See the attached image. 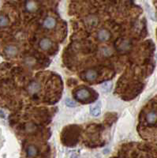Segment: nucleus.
Instances as JSON below:
<instances>
[{"label":"nucleus","mask_w":157,"mask_h":158,"mask_svg":"<svg viewBox=\"0 0 157 158\" xmlns=\"http://www.w3.org/2000/svg\"><path fill=\"white\" fill-rule=\"evenodd\" d=\"M130 44L128 41H122L119 45V50L122 52L127 51L128 49H130Z\"/></svg>","instance_id":"ddd939ff"},{"label":"nucleus","mask_w":157,"mask_h":158,"mask_svg":"<svg viewBox=\"0 0 157 158\" xmlns=\"http://www.w3.org/2000/svg\"><path fill=\"white\" fill-rule=\"evenodd\" d=\"M156 58H157V55H156Z\"/></svg>","instance_id":"a211bd4d"},{"label":"nucleus","mask_w":157,"mask_h":158,"mask_svg":"<svg viewBox=\"0 0 157 158\" xmlns=\"http://www.w3.org/2000/svg\"><path fill=\"white\" fill-rule=\"evenodd\" d=\"M5 52L6 56H10V57H13V56H15L18 53V49L14 46H8V47L6 48Z\"/></svg>","instance_id":"1a4fd4ad"},{"label":"nucleus","mask_w":157,"mask_h":158,"mask_svg":"<svg viewBox=\"0 0 157 158\" xmlns=\"http://www.w3.org/2000/svg\"><path fill=\"white\" fill-rule=\"evenodd\" d=\"M27 153H28V156H30V157L36 156V154H37V149L34 146H30L27 149Z\"/></svg>","instance_id":"9b49d317"},{"label":"nucleus","mask_w":157,"mask_h":158,"mask_svg":"<svg viewBox=\"0 0 157 158\" xmlns=\"http://www.w3.org/2000/svg\"><path fill=\"white\" fill-rule=\"evenodd\" d=\"M86 22H87V23L89 24L90 26H93V25H94L97 24V19L95 18V17H89V18H87Z\"/></svg>","instance_id":"2eb2a0df"},{"label":"nucleus","mask_w":157,"mask_h":158,"mask_svg":"<svg viewBox=\"0 0 157 158\" xmlns=\"http://www.w3.org/2000/svg\"><path fill=\"white\" fill-rule=\"evenodd\" d=\"M26 9L27 10L29 11V12H33V11L36 10L37 9V5L34 1L30 0V1H28L26 3Z\"/></svg>","instance_id":"9d476101"},{"label":"nucleus","mask_w":157,"mask_h":158,"mask_svg":"<svg viewBox=\"0 0 157 158\" xmlns=\"http://www.w3.org/2000/svg\"><path fill=\"white\" fill-rule=\"evenodd\" d=\"M65 103H66V106L70 107V108H73V107H76V106H77V104H76V103L73 102V101H72L71 99H70V98L66 99V101H65Z\"/></svg>","instance_id":"dca6fc26"},{"label":"nucleus","mask_w":157,"mask_h":158,"mask_svg":"<svg viewBox=\"0 0 157 158\" xmlns=\"http://www.w3.org/2000/svg\"><path fill=\"white\" fill-rule=\"evenodd\" d=\"M56 20L54 19L53 18H47L45 19L44 22H43V26L47 29H52V28L55 27L56 25Z\"/></svg>","instance_id":"0eeeda50"},{"label":"nucleus","mask_w":157,"mask_h":158,"mask_svg":"<svg viewBox=\"0 0 157 158\" xmlns=\"http://www.w3.org/2000/svg\"><path fill=\"white\" fill-rule=\"evenodd\" d=\"M85 79L88 81H93L96 80L97 77V73L95 70H88L87 72L85 73Z\"/></svg>","instance_id":"7ed1b4c3"},{"label":"nucleus","mask_w":157,"mask_h":158,"mask_svg":"<svg viewBox=\"0 0 157 158\" xmlns=\"http://www.w3.org/2000/svg\"><path fill=\"white\" fill-rule=\"evenodd\" d=\"M52 43L49 39H43L39 41V47L43 50H48L52 47Z\"/></svg>","instance_id":"423d86ee"},{"label":"nucleus","mask_w":157,"mask_h":158,"mask_svg":"<svg viewBox=\"0 0 157 158\" xmlns=\"http://www.w3.org/2000/svg\"><path fill=\"white\" fill-rule=\"evenodd\" d=\"M9 23V20L4 15H0V27H5Z\"/></svg>","instance_id":"4468645a"},{"label":"nucleus","mask_w":157,"mask_h":158,"mask_svg":"<svg viewBox=\"0 0 157 158\" xmlns=\"http://www.w3.org/2000/svg\"><path fill=\"white\" fill-rule=\"evenodd\" d=\"M145 120L148 125L152 126L157 123V109L152 108L148 110L145 114Z\"/></svg>","instance_id":"f257e3e1"},{"label":"nucleus","mask_w":157,"mask_h":158,"mask_svg":"<svg viewBox=\"0 0 157 158\" xmlns=\"http://www.w3.org/2000/svg\"><path fill=\"white\" fill-rule=\"evenodd\" d=\"M110 37H111V34H110V32L107 30H106V29H101V30L99 31L98 38L100 40H101V41H106V40H107Z\"/></svg>","instance_id":"20e7f679"},{"label":"nucleus","mask_w":157,"mask_h":158,"mask_svg":"<svg viewBox=\"0 0 157 158\" xmlns=\"http://www.w3.org/2000/svg\"><path fill=\"white\" fill-rule=\"evenodd\" d=\"M111 88H112V84L110 81H106V82L103 83L101 85V89L104 93H108V92H110Z\"/></svg>","instance_id":"f8f14e48"},{"label":"nucleus","mask_w":157,"mask_h":158,"mask_svg":"<svg viewBox=\"0 0 157 158\" xmlns=\"http://www.w3.org/2000/svg\"><path fill=\"white\" fill-rule=\"evenodd\" d=\"M0 117L1 118H5V115H4L3 111H2L1 110H0Z\"/></svg>","instance_id":"f3484780"},{"label":"nucleus","mask_w":157,"mask_h":158,"mask_svg":"<svg viewBox=\"0 0 157 158\" xmlns=\"http://www.w3.org/2000/svg\"><path fill=\"white\" fill-rule=\"evenodd\" d=\"M90 113H91L92 115L95 117L100 115V113H101V104L98 103L94 107H91L90 108Z\"/></svg>","instance_id":"39448f33"},{"label":"nucleus","mask_w":157,"mask_h":158,"mask_svg":"<svg viewBox=\"0 0 157 158\" xmlns=\"http://www.w3.org/2000/svg\"><path fill=\"white\" fill-rule=\"evenodd\" d=\"M90 92L87 89H81L74 94V97L78 101H85L90 98Z\"/></svg>","instance_id":"f03ea898"},{"label":"nucleus","mask_w":157,"mask_h":158,"mask_svg":"<svg viewBox=\"0 0 157 158\" xmlns=\"http://www.w3.org/2000/svg\"><path fill=\"white\" fill-rule=\"evenodd\" d=\"M39 88H40V85L38 82L36 81H33V82L31 83L29 86V94H36L38 91H39Z\"/></svg>","instance_id":"6e6552de"}]
</instances>
